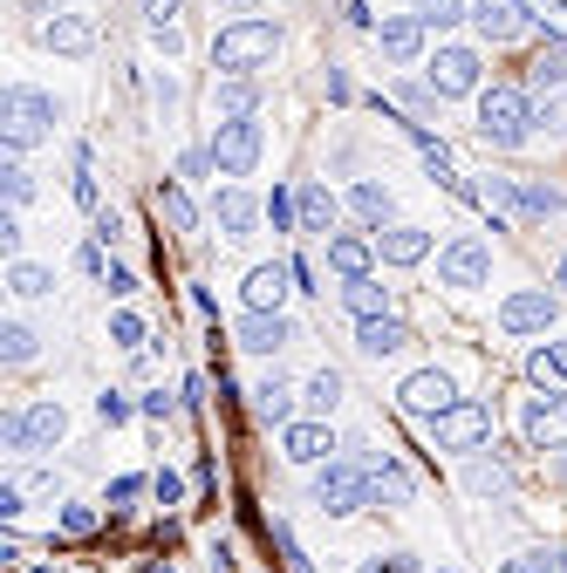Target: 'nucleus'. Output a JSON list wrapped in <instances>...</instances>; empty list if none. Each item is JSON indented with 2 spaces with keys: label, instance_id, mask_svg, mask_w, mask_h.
I'll list each match as a JSON object with an SVG mask.
<instances>
[{
  "label": "nucleus",
  "instance_id": "nucleus-48",
  "mask_svg": "<svg viewBox=\"0 0 567 573\" xmlns=\"http://www.w3.org/2000/svg\"><path fill=\"white\" fill-rule=\"evenodd\" d=\"M150 491H158V505H178V499H185V478H178V472H158V478H150Z\"/></svg>",
  "mask_w": 567,
  "mask_h": 573
},
{
  "label": "nucleus",
  "instance_id": "nucleus-59",
  "mask_svg": "<svg viewBox=\"0 0 567 573\" xmlns=\"http://www.w3.org/2000/svg\"><path fill=\"white\" fill-rule=\"evenodd\" d=\"M554 286H560V294H567V259H560V267H554Z\"/></svg>",
  "mask_w": 567,
  "mask_h": 573
},
{
  "label": "nucleus",
  "instance_id": "nucleus-5",
  "mask_svg": "<svg viewBox=\"0 0 567 573\" xmlns=\"http://www.w3.org/2000/svg\"><path fill=\"white\" fill-rule=\"evenodd\" d=\"M48 123H56V102H48L41 89H8V96H0V137H8V150L41 144Z\"/></svg>",
  "mask_w": 567,
  "mask_h": 573
},
{
  "label": "nucleus",
  "instance_id": "nucleus-8",
  "mask_svg": "<svg viewBox=\"0 0 567 573\" xmlns=\"http://www.w3.org/2000/svg\"><path fill=\"white\" fill-rule=\"evenodd\" d=\"M397 403L410 410V416H424V424H437V416H445L451 403H458V389H451V376L445 369H418L403 389H397Z\"/></svg>",
  "mask_w": 567,
  "mask_h": 573
},
{
  "label": "nucleus",
  "instance_id": "nucleus-58",
  "mask_svg": "<svg viewBox=\"0 0 567 573\" xmlns=\"http://www.w3.org/2000/svg\"><path fill=\"white\" fill-rule=\"evenodd\" d=\"M547 355H554V362H560V376H567V342H554V349H547Z\"/></svg>",
  "mask_w": 567,
  "mask_h": 573
},
{
  "label": "nucleus",
  "instance_id": "nucleus-60",
  "mask_svg": "<svg viewBox=\"0 0 567 573\" xmlns=\"http://www.w3.org/2000/svg\"><path fill=\"white\" fill-rule=\"evenodd\" d=\"M144 573H171V566H165V560H144Z\"/></svg>",
  "mask_w": 567,
  "mask_h": 573
},
{
  "label": "nucleus",
  "instance_id": "nucleus-45",
  "mask_svg": "<svg viewBox=\"0 0 567 573\" xmlns=\"http://www.w3.org/2000/svg\"><path fill=\"white\" fill-rule=\"evenodd\" d=\"M62 533H69V539H89V533H96V512H89V505H69V512H62Z\"/></svg>",
  "mask_w": 567,
  "mask_h": 573
},
{
  "label": "nucleus",
  "instance_id": "nucleus-51",
  "mask_svg": "<svg viewBox=\"0 0 567 573\" xmlns=\"http://www.w3.org/2000/svg\"><path fill=\"white\" fill-rule=\"evenodd\" d=\"M144 485H150V478H137V472H123V478L110 485V505H131V499H137V491H144Z\"/></svg>",
  "mask_w": 567,
  "mask_h": 573
},
{
  "label": "nucleus",
  "instance_id": "nucleus-34",
  "mask_svg": "<svg viewBox=\"0 0 567 573\" xmlns=\"http://www.w3.org/2000/svg\"><path fill=\"white\" fill-rule=\"evenodd\" d=\"M8 286H14L21 301H41V294H48V286H56V280H48V267H28V259H14V273H8Z\"/></svg>",
  "mask_w": 567,
  "mask_h": 573
},
{
  "label": "nucleus",
  "instance_id": "nucleus-15",
  "mask_svg": "<svg viewBox=\"0 0 567 573\" xmlns=\"http://www.w3.org/2000/svg\"><path fill=\"white\" fill-rule=\"evenodd\" d=\"M376 41H383V56H390V62H418L424 56V21L418 14H390L376 28Z\"/></svg>",
  "mask_w": 567,
  "mask_h": 573
},
{
  "label": "nucleus",
  "instance_id": "nucleus-4",
  "mask_svg": "<svg viewBox=\"0 0 567 573\" xmlns=\"http://www.w3.org/2000/svg\"><path fill=\"white\" fill-rule=\"evenodd\" d=\"M527 123H533V117H527V96L512 89V83H493V89L479 96V144L512 150V144L527 137Z\"/></svg>",
  "mask_w": 567,
  "mask_h": 573
},
{
  "label": "nucleus",
  "instance_id": "nucleus-17",
  "mask_svg": "<svg viewBox=\"0 0 567 573\" xmlns=\"http://www.w3.org/2000/svg\"><path fill=\"white\" fill-rule=\"evenodd\" d=\"M288 280H294V267H280V259H274V267H253L246 273V307H253V315H280Z\"/></svg>",
  "mask_w": 567,
  "mask_h": 573
},
{
  "label": "nucleus",
  "instance_id": "nucleus-18",
  "mask_svg": "<svg viewBox=\"0 0 567 573\" xmlns=\"http://www.w3.org/2000/svg\"><path fill=\"white\" fill-rule=\"evenodd\" d=\"M342 301H349V315H355V321H383V315H390V286H383L376 273L342 280Z\"/></svg>",
  "mask_w": 567,
  "mask_h": 573
},
{
  "label": "nucleus",
  "instance_id": "nucleus-38",
  "mask_svg": "<svg viewBox=\"0 0 567 573\" xmlns=\"http://www.w3.org/2000/svg\"><path fill=\"white\" fill-rule=\"evenodd\" d=\"M0 355H8V362H35V334L21 321H8V328H0Z\"/></svg>",
  "mask_w": 567,
  "mask_h": 573
},
{
  "label": "nucleus",
  "instance_id": "nucleus-53",
  "mask_svg": "<svg viewBox=\"0 0 567 573\" xmlns=\"http://www.w3.org/2000/svg\"><path fill=\"white\" fill-rule=\"evenodd\" d=\"M178 171L198 178V171H219V164H213V150H185V158H178Z\"/></svg>",
  "mask_w": 567,
  "mask_h": 573
},
{
  "label": "nucleus",
  "instance_id": "nucleus-55",
  "mask_svg": "<svg viewBox=\"0 0 567 573\" xmlns=\"http://www.w3.org/2000/svg\"><path fill=\"white\" fill-rule=\"evenodd\" d=\"M527 573H567V553H533Z\"/></svg>",
  "mask_w": 567,
  "mask_h": 573
},
{
  "label": "nucleus",
  "instance_id": "nucleus-46",
  "mask_svg": "<svg viewBox=\"0 0 567 573\" xmlns=\"http://www.w3.org/2000/svg\"><path fill=\"white\" fill-rule=\"evenodd\" d=\"M466 485H472V491H499V485H506V464H472Z\"/></svg>",
  "mask_w": 567,
  "mask_h": 573
},
{
  "label": "nucleus",
  "instance_id": "nucleus-26",
  "mask_svg": "<svg viewBox=\"0 0 567 573\" xmlns=\"http://www.w3.org/2000/svg\"><path fill=\"white\" fill-rule=\"evenodd\" d=\"M253 102H261V89H253L246 75H233V83H219V89H213V110H219L226 123H240V117H253Z\"/></svg>",
  "mask_w": 567,
  "mask_h": 573
},
{
  "label": "nucleus",
  "instance_id": "nucleus-14",
  "mask_svg": "<svg viewBox=\"0 0 567 573\" xmlns=\"http://www.w3.org/2000/svg\"><path fill=\"white\" fill-rule=\"evenodd\" d=\"M472 21H479L485 41H512L527 28V8H520V0H472Z\"/></svg>",
  "mask_w": 567,
  "mask_h": 573
},
{
  "label": "nucleus",
  "instance_id": "nucleus-27",
  "mask_svg": "<svg viewBox=\"0 0 567 573\" xmlns=\"http://www.w3.org/2000/svg\"><path fill=\"white\" fill-rule=\"evenodd\" d=\"M527 83H533V89L567 83V41H547V48H540V56L527 62Z\"/></svg>",
  "mask_w": 567,
  "mask_h": 573
},
{
  "label": "nucleus",
  "instance_id": "nucleus-62",
  "mask_svg": "<svg viewBox=\"0 0 567 573\" xmlns=\"http://www.w3.org/2000/svg\"><path fill=\"white\" fill-rule=\"evenodd\" d=\"M28 573H56V566H28Z\"/></svg>",
  "mask_w": 567,
  "mask_h": 573
},
{
  "label": "nucleus",
  "instance_id": "nucleus-29",
  "mask_svg": "<svg viewBox=\"0 0 567 573\" xmlns=\"http://www.w3.org/2000/svg\"><path fill=\"white\" fill-rule=\"evenodd\" d=\"M294 198H301V232H328V225H335V198H328V185H301Z\"/></svg>",
  "mask_w": 567,
  "mask_h": 573
},
{
  "label": "nucleus",
  "instance_id": "nucleus-12",
  "mask_svg": "<svg viewBox=\"0 0 567 573\" xmlns=\"http://www.w3.org/2000/svg\"><path fill=\"white\" fill-rule=\"evenodd\" d=\"M527 444L533 451H567V397H533L527 403Z\"/></svg>",
  "mask_w": 567,
  "mask_h": 573
},
{
  "label": "nucleus",
  "instance_id": "nucleus-23",
  "mask_svg": "<svg viewBox=\"0 0 567 573\" xmlns=\"http://www.w3.org/2000/svg\"><path fill=\"white\" fill-rule=\"evenodd\" d=\"M261 212H267L261 198H246V192H219V225L233 232V240H246V232L261 225Z\"/></svg>",
  "mask_w": 567,
  "mask_h": 573
},
{
  "label": "nucleus",
  "instance_id": "nucleus-11",
  "mask_svg": "<svg viewBox=\"0 0 567 573\" xmlns=\"http://www.w3.org/2000/svg\"><path fill=\"white\" fill-rule=\"evenodd\" d=\"M472 89H479V56H472V48H437L431 96H472Z\"/></svg>",
  "mask_w": 567,
  "mask_h": 573
},
{
  "label": "nucleus",
  "instance_id": "nucleus-63",
  "mask_svg": "<svg viewBox=\"0 0 567 573\" xmlns=\"http://www.w3.org/2000/svg\"><path fill=\"white\" fill-rule=\"evenodd\" d=\"M233 8H253V0H233Z\"/></svg>",
  "mask_w": 567,
  "mask_h": 573
},
{
  "label": "nucleus",
  "instance_id": "nucleus-2",
  "mask_svg": "<svg viewBox=\"0 0 567 573\" xmlns=\"http://www.w3.org/2000/svg\"><path fill=\"white\" fill-rule=\"evenodd\" d=\"M274 48H280V28H274V21H233V28L213 35V69L246 75V69L274 62Z\"/></svg>",
  "mask_w": 567,
  "mask_h": 573
},
{
  "label": "nucleus",
  "instance_id": "nucleus-49",
  "mask_svg": "<svg viewBox=\"0 0 567 573\" xmlns=\"http://www.w3.org/2000/svg\"><path fill=\"white\" fill-rule=\"evenodd\" d=\"M363 573H418V560H410V553H390V560H363Z\"/></svg>",
  "mask_w": 567,
  "mask_h": 573
},
{
  "label": "nucleus",
  "instance_id": "nucleus-9",
  "mask_svg": "<svg viewBox=\"0 0 567 573\" xmlns=\"http://www.w3.org/2000/svg\"><path fill=\"white\" fill-rule=\"evenodd\" d=\"M485 273H493V246L485 240H451L437 253V280L445 286H485Z\"/></svg>",
  "mask_w": 567,
  "mask_h": 573
},
{
  "label": "nucleus",
  "instance_id": "nucleus-54",
  "mask_svg": "<svg viewBox=\"0 0 567 573\" xmlns=\"http://www.w3.org/2000/svg\"><path fill=\"white\" fill-rule=\"evenodd\" d=\"M397 102H403V110H410V117H431V96H424V89H410V83L397 89Z\"/></svg>",
  "mask_w": 567,
  "mask_h": 573
},
{
  "label": "nucleus",
  "instance_id": "nucleus-10",
  "mask_svg": "<svg viewBox=\"0 0 567 573\" xmlns=\"http://www.w3.org/2000/svg\"><path fill=\"white\" fill-rule=\"evenodd\" d=\"M499 328H506V334H547V328H554V294H547V286L506 294V301H499Z\"/></svg>",
  "mask_w": 567,
  "mask_h": 573
},
{
  "label": "nucleus",
  "instance_id": "nucleus-20",
  "mask_svg": "<svg viewBox=\"0 0 567 573\" xmlns=\"http://www.w3.org/2000/svg\"><path fill=\"white\" fill-rule=\"evenodd\" d=\"M41 41L56 48V56H89V48H96V28H89L83 14H56V21L41 28Z\"/></svg>",
  "mask_w": 567,
  "mask_h": 573
},
{
  "label": "nucleus",
  "instance_id": "nucleus-35",
  "mask_svg": "<svg viewBox=\"0 0 567 573\" xmlns=\"http://www.w3.org/2000/svg\"><path fill=\"white\" fill-rule=\"evenodd\" d=\"M527 376H533L540 389H547V397H560V389H567V376H560V362H554L547 349H533V355H527Z\"/></svg>",
  "mask_w": 567,
  "mask_h": 573
},
{
  "label": "nucleus",
  "instance_id": "nucleus-19",
  "mask_svg": "<svg viewBox=\"0 0 567 573\" xmlns=\"http://www.w3.org/2000/svg\"><path fill=\"white\" fill-rule=\"evenodd\" d=\"M376 253L390 259V267H418L431 253V232L424 225H397V232H376Z\"/></svg>",
  "mask_w": 567,
  "mask_h": 573
},
{
  "label": "nucleus",
  "instance_id": "nucleus-57",
  "mask_svg": "<svg viewBox=\"0 0 567 573\" xmlns=\"http://www.w3.org/2000/svg\"><path fill=\"white\" fill-rule=\"evenodd\" d=\"M0 246H8V253H21V219H14V212L0 219Z\"/></svg>",
  "mask_w": 567,
  "mask_h": 573
},
{
  "label": "nucleus",
  "instance_id": "nucleus-25",
  "mask_svg": "<svg viewBox=\"0 0 567 573\" xmlns=\"http://www.w3.org/2000/svg\"><path fill=\"white\" fill-rule=\"evenodd\" d=\"M370 259H376L370 240H349V232H342V240H328V267L342 273V280H363V273H370Z\"/></svg>",
  "mask_w": 567,
  "mask_h": 573
},
{
  "label": "nucleus",
  "instance_id": "nucleus-36",
  "mask_svg": "<svg viewBox=\"0 0 567 573\" xmlns=\"http://www.w3.org/2000/svg\"><path fill=\"white\" fill-rule=\"evenodd\" d=\"M560 212V192L547 185H520V219H554Z\"/></svg>",
  "mask_w": 567,
  "mask_h": 573
},
{
  "label": "nucleus",
  "instance_id": "nucleus-42",
  "mask_svg": "<svg viewBox=\"0 0 567 573\" xmlns=\"http://www.w3.org/2000/svg\"><path fill=\"white\" fill-rule=\"evenodd\" d=\"M144 14H150V35H158V28H178L185 0H144Z\"/></svg>",
  "mask_w": 567,
  "mask_h": 573
},
{
  "label": "nucleus",
  "instance_id": "nucleus-16",
  "mask_svg": "<svg viewBox=\"0 0 567 573\" xmlns=\"http://www.w3.org/2000/svg\"><path fill=\"white\" fill-rule=\"evenodd\" d=\"M280 451H288V464H322L335 451V430L328 424H288L280 430Z\"/></svg>",
  "mask_w": 567,
  "mask_h": 573
},
{
  "label": "nucleus",
  "instance_id": "nucleus-7",
  "mask_svg": "<svg viewBox=\"0 0 567 573\" xmlns=\"http://www.w3.org/2000/svg\"><path fill=\"white\" fill-rule=\"evenodd\" d=\"M213 164H219L226 178H246L253 164H261V123H253V117L219 123V130H213Z\"/></svg>",
  "mask_w": 567,
  "mask_h": 573
},
{
  "label": "nucleus",
  "instance_id": "nucleus-52",
  "mask_svg": "<svg viewBox=\"0 0 567 573\" xmlns=\"http://www.w3.org/2000/svg\"><path fill=\"white\" fill-rule=\"evenodd\" d=\"M102 286L123 301V294H137V273H131V267H110V273H102Z\"/></svg>",
  "mask_w": 567,
  "mask_h": 573
},
{
  "label": "nucleus",
  "instance_id": "nucleus-22",
  "mask_svg": "<svg viewBox=\"0 0 567 573\" xmlns=\"http://www.w3.org/2000/svg\"><path fill=\"white\" fill-rule=\"evenodd\" d=\"M253 416H267V424H280V430H288V424H294V389L280 382V376L253 382Z\"/></svg>",
  "mask_w": 567,
  "mask_h": 573
},
{
  "label": "nucleus",
  "instance_id": "nucleus-61",
  "mask_svg": "<svg viewBox=\"0 0 567 573\" xmlns=\"http://www.w3.org/2000/svg\"><path fill=\"white\" fill-rule=\"evenodd\" d=\"M499 573H527V560H520V566H499Z\"/></svg>",
  "mask_w": 567,
  "mask_h": 573
},
{
  "label": "nucleus",
  "instance_id": "nucleus-28",
  "mask_svg": "<svg viewBox=\"0 0 567 573\" xmlns=\"http://www.w3.org/2000/svg\"><path fill=\"white\" fill-rule=\"evenodd\" d=\"M527 8V28H540L547 41H567V0H520Z\"/></svg>",
  "mask_w": 567,
  "mask_h": 573
},
{
  "label": "nucleus",
  "instance_id": "nucleus-37",
  "mask_svg": "<svg viewBox=\"0 0 567 573\" xmlns=\"http://www.w3.org/2000/svg\"><path fill=\"white\" fill-rule=\"evenodd\" d=\"M335 403H342V376H335V369H322L315 382H307V410H322V416H328Z\"/></svg>",
  "mask_w": 567,
  "mask_h": 573
},
{
  "label": "nucleus",
  "instance_id": "nucleus-24",
  "mask_svg": "<svg viewBox=\"0 0 567 573\" xmlns=\"http://www.w3.org/2000/svg\"><path fill=\"white\" fill-rule=\"evenodd\" d=\"M370 478H376V499H390V505H403L410 491H418V478H410L403 464H390L383 451H370Z\"/></svg>",
  "mask_w": 567,
  "mask_h": 573
},
{
  "label": "nucleus",
  "instance_id": "nucleus-13",
  "mask_svg": "<svg viewBox=\"0 0 567 573\" xmlns=\"http://www.w3.org/2000/svg\"><path fill=\"white\" fill-rule=\"evenodd\" d=\"M233 342L246 349V355H280L294 342V328H288V315H246L240 328H233Z\"/></svg>",
  "mask_w": 567,
  "mask_h": 573
},
{
  "label": "nucleus",
  "instance_id": "nucleus-40",
  "mask_svg": "<svg viewBox=\"0 0 567 573\" xmlns=\"http://www.w3.org/2000/svg\"><path fill=\"white\" fill-rule=\"evenodd\" d=\"M14 491H21V505H28V499H56L62 478L56 472H28V478H14Z\"/></svg>",
  "mask_w": 567,
  "mask_h": 573
},
{
  "label": "nucleus",
  "instance_id": "nucleus-3",
  "mask_svg": "<svg viewBox=\"0 0 567 573\" xmlns=\"http://www.w3.org/2000/svg\"><path fill=\"white\" fill-rule=\"evenodd\" d=\"M315 505L328 512V519H349V512H363V505H376V478H370V464H322L315 472Z\"/></svg>",
  "mask_w": 567,
  "mask_h": 573
},
{
  "label": "nucleus",
  "instance_id": "nucleus-6",
  "mask_svg": "<svg viewBox=\"0 0 567 573\" xmlns=\"http://www.w3.org/2000/svg\"><path fill=\"white\" fill-rule=\"evenodd\" d=\"M431 437H437L445 451H479L485 437H493V403H451V410L431 424Z\"/></svg>",
  "mask_w": 567,
  "mask_h": 573
},
{
  "label": "nucleus",
  "instance_id": "nucleus-31",
  "mask_svg": "<svg viewBox=\"0 0 567 573\" xmlns=\"http://www.w3.org/2000/svg\"><path fill=\"white\" fill-rule=\"evenodd\" d=\"M403 137L418 144V158H424V164H431L437 178H451V150H445V137H431L424 123H403Z\"/></svg>",
  "mask_w": 567,
  "mask_h": 573
},
{
  "label": "nucleus",
  "instance_id": "nucleus-32",
  "mask_svg": "<svg viewBox=\"0 0 567 573\" xmlns=\"http://www.w3.org/2000/svg\"><path fill=\"white\" fill-rule=\"evenodd\" d=\"M158 219H165L171 232H192V225H198V212H192V198L178 192V185H158Z\"/></svg>",
  "mask_w": 567,
  "mask_h": 573
},
{
  "label": "nucleus",
  "instance_id": "nucleus-1",
  "mask_svg": "<svg viewBox=\"0 0 567 573\" xmlns=\"http://www.w3.org/2000/svg\"><path fill=\"white\" fill-rule=\"evenodd\" d=\"M0 437H8V451H14V458L56 451L62 437H69V410H62L56 397H41V403H28V410H14L8 424H0Z\"/></svg>",
  "mask_w": 567,
  "mask_h": 573
},
{
  "label": "nucleus",
  "instance_id": "nucleus-33",
  "mask_svg": "<svg viewBox=\"0 0 567 573\" xmlns=\"http://www.w3.org/2000/svg\"><path fill=\"white\" fill-rule=\"evenodd\" d=\"M349 205H355V219H370V225L390 219V192H383V185H355V192H349Z\"/></svg>",
  "mask_w": 567,
  "mask_h": 573
},
{
  "label": "nucleus",
  "instance_id": "nucleus-39",
  "mask_svg": "<svg viewBox=\"0 0 567 573\" xmlns=\"http://www.w3.org/2000/svg\"><path fill=\"white\" fill-rule=\"evenodd\" d=\"M267 219H274V232H294V225H301V198H294V192H274V198H267Z\"/></svg>",
  "mask_w": 567,
  "mask_h": 573
},
{
  "label": "nucleus",
  "instance_id": "nucleus-44",
  "mask_svg": "<svg viewBox=\"0 0 567 573\" xmlns=\"http://www.w3.org/2000/svg\"><path fill=\"white\" fill-rule=\"evenodd\" d=\"M96 416H102V424H123V416H131V397H123V389H102V397H96Z\"/></svg>",
  "mask_w": 567,
  "mask_h": 573
},
{
  "label": "nucleus",
  "instance_id": "nucleus-30",
  "mask_svg": "<svg viewBox=\"0 0 567 573\" xmlns=\"http://www.w3.org/2000/svg\"><path fill=\"white\" fill-rule=\"evenodd\" d=\"M479 205H485V212H499V219H520V185H512V178H485Z\"/></svg>",
  "mask_w": 567,
  "mask_h": 573
},
{
  "label": "nucleus",
  "instance_id": "nucleus-47",
  "mask_svg": "<svg viewBox=\"0 0 567 573\" xmlns=\"http://www.w3.org/2000/svg\"><path fill=\"white\" fill-rule=\"evenodd\" d=\"M0 178H8V205H28V192H35V178H28V171H21V164H8Z\"/></svg>",
  "mask_w": 567,
  "mask_h": 573
},
{
  "label": "nucleus",
  "instance_id": "nucleus-50",
  "mask_svg": "<svg viewBox=\"0 0 567 573\" xmlns=\"http://www.w3.org/2000/svg\"><path fill=\"white\" fill-rule=\"evenodd\" d=\"M144 416H150V424H165V416H178V397H165V389H150V397H144Z\"/></svg>",
  "mask_w": 567,
  "mask_h": 573
},
{
  "label": "nucleus",
  "instance_id": "nucleus-41",
  "mask_svg": "<svg viewBox=\"0 0 567 573\" xmlns=\"http://www.w3.org/2000/svg\"><path fill=\"white\" fill-rule=\"evenodd\" d=\"M458 14H466V0H424V8H418L424 28H445V21H458Z\"/></svg>",
  "mask_w": 567,
  "mask_h": 573
},
{
  "label": "nucleus",
  "instance_id": "nucleus-43",
  "mask_svg": "<svg viewBox=\"0 0 567 573\" xmlns=\"http://www.w3.org/2000/svg\"><path fill=\"white\" fill-rule=\"evenodd\" d=\"M110 342H117V349H144V321H137V315H117V321H110Z\"/></svg>",
  "mask_w": 567,
  "mask_h": 573
},
{
  "label": "nucleus",
  "instance_id": "nucleus-21",
  "mask_svg": "<svg viewBox=\"0 0 567 573\" xmlns=\"http://www.w3.org/2000/svg\"><path fill=\"white\" fill-rule=\"evenodd\" d=\"M355 342H363L370 355H397V349H410L418 334H410L397 315H383V321H355Z\"/></svg>",
  "mask_w": 567,
  "mask_h": 573
},
{
  "label": "nucleus",
  "instance_id": "nucleus-56",
  "mask_svg": "<svg viewBox=\"0 0 567 573\" xmlns=\"http://www.w3.org/2000/svg\"><path fill=\"white\" fill-rule=\"evenodd\" d=\"M117 232H123V219H117V212H96V246H110Z\"/></svg>",
  "mask_w": 567,
  "mask_h": 573
}]
</instances>
